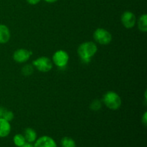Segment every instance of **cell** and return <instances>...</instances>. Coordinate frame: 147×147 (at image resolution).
<instances>
[{
    "mask_svg": "<svg viewBox=\"0 0 147 147\" xmlns=\"http://www.w3.org/2000/svg\"><path fill=\"white\" fill-rule=\"evenodd\" d=\"M98 50L96 45L93 42H86L79 46L78 53L80 55L82 61L88 63L90 58L94 55Z\"/></svg>",
    "mask_w": 147,
    "mask_h": 147,
    "instance_id": "6da1fadb",
    "label": "cell"
},
{
    "mask_svg": "<svg viewBox=\"0 0 147 147\" xmlns=\"http://www.w3.org/2000/svg\"><path fill=\"white\" fill-rule=\"evenodd\" d=\"M103 101L111 110H117L121 106V99L116 93L109 91L103 96Z\"/></svg>",
    "mask_w": 147,
    "mask_h": 147,
    "instance_id": "7a4b0ae2",
    "label": "cell"
},
{
    "mask_svg": "<svg viewBox=\"0 0 147 147\" xmlns=\"http://www.w3.org/2000/svg\"><path fill=\"white\" fill-rule=\"evenodd\" d=\"M93 38L96 42L103 45H109L112 40L111 34L103 28H98L93 33Z\"/></svg>",
    "mask_w": 147,
    "mask_h": 147,
    "instance_id": "3957f363",
    "label": "cell"
},
{
    "mask_svg": "<svg viewBox=\"0 0 147 147\" xmlns=\"http://www.w3.org/2000/svg\"><path fill=\"white\" fill-rule=\"evenodd\" d=\"M33 65L40 72L47 73L53 68V63L47 57H41L33 61Z\"/></svg>",
    "mask_w": 147,
    "mask_h": 147,
    "instance_id": "277c9868",
    "label": "cell"
},
{
    "mask_svg": "<svg viewBox=\"0 0 147 147\" xmlns=\"http://www.w3.org/2000/svg\"><path fill=\"white\" fill-rule=\"evenodd\" d=\"M53 60L56 66L58 67H64L68 63V54L64 50H58L53 55Z\"/></svg>",
    "mask_w": 147,
    "mask_h": 147,
    "instance_id": "5b68a950",
    "label": "cell"
},
{
    "mask_svg": "<svg viewBox=\"0 0 147 147\" xmlns=\"http://www.w3.org/2000/svg\"><path fill=\"white\" fill-rule=\"evenodd\" d=\"M136 17L134 14L129 11H126L121 15L122 24L126 29H131L136 24Z\"/></svg>",
    "mask_w": 147,
    "mask_h": 147,
    "instance_id": "8992f818",
    "label": "cell"
},
{
    "mask_svg": "<svg viewBox=\"0 0 147 147\" xmlns=\"http://www.w3.org/2000/svg\"><path fill=\"white\" fill-rule=\"evenodd\" d=\"M32 54V52H30L26 49H19L14 52L13 55V59L17 63H22L27 61Z\"/></svg>",
    "mask_w": 147,
    "mask_h": 147,
    "instance_id": "52a82bcc",
    "label": "cell"
},
{
    "mask_svg": "<svg viewBox=\"0 0 147 147\" xmlns=\"http://www.w3.org/2000/svg\"><path fill=\"white\" fill-rule=\"evenodd\" d=\"M34 142V147H57L54 139L48 136H41Z\"/></svg>",
    "mask_w": 147,
    "mask_h": 147,
    "instance_id": "ba28073f",
    "label": "cell"
},
{
    "mask_svg": "<svg viewBox=\"0 0 147 147\" xmlns=\"http://www.w3.org/2000/svg\"><path fill=\"white\" fill-rule=\"evenodd\" d=\"M11 131V125L9 122L3 118H0V138L7 137Z\"/></svg>",
    "mask_w": 147,
    "mask_h": 147,
    "instance_id": "9c48e42d",
    "label": "cell"
},
{
    "mask_svg": "<svg viewBox=\"0 0 147 147\" xmlns=\"http://www.w3.org/2000/svg\"><path fill=\"white\" fill-rule=\"evenodd\" d=\"M11 34L8 27L4 24H0V43L5 44L9 40Z\"/></svg>",
    "mask_w": 147,
    "mask_h": 147,
    "instance_id": "30bf717a",
    "label": "cell"
},
{
    "mask_svg": "<svg viewBox=\"0 0 147 147\" xmlns=\"http://www.w3.org/2000/svg\"><path fill=\"white\" fill-rule=\"evenodd\" d=\"M24 136L25 138L26 142L28 143H33L37 140V133L35 131L31 128H27L24 130Z\"/></svg>",
    "mask_w": 147,
    "mask_h": 147,
    "instance_id": "8fae6325",
    "label": "cell"
},
{
    "mask_svg": "<svg viewBox=\"0 0 147 147\" xmlns=\"http://www.w3.org/2000/svg\"><path fill=\"white\" fill-rule=\"evenodd\" d=\"M138 27L139 30L143 32H146L147 31V15L144 14L139 17L138 21Z\"/></svg>",
    "mask_w": 147,
    "mask_h": 147,
    "instance_id": "7c38bea8",
    "label": "cell"
},
{
    "mask_svg": "<svg viewBox=\"0 0 147 147\" xmlns=\"http://www.w3.org/2000/svg\"><path fill=\"white\" fill-rule=\"evenodd\" d=\"M60 144H61L62 147H76V142L73 139L67 137V136L63 137L61 139Z\"/></svg>",
    "mask_w": 147,
    "mask_h": 147,
    "instance_id": "4fadbf2b",
    "label": "cell"
},
{
    "mask_svg": "<svg viewBox=\"0 0 147 147\" xmlns=\"http://www.w3.org/2000/svg\"><path fill=\"white\" fill-rule=\"evenodd\" d=\"M13 142H14V144L18 147H21L26 143V140L24 135L20 134H16L14 136V138H13Z\"/></svg>",
    "mask_w": 147,
    "mask_h": 147,
    "instance_id": "5bb4252c",
    "label": "cell"
},
{
    "mask_svg": "<svg viewBox=\"0 0 147 147\" xmlns=\"http://www.w3.org/2000/svg\"><path fill=\"white\" fill-rule=\"evenodd\" d=\"M33 71H34V69H33L32 65H26L22 69V73L25 76H29L32 75Z\"/></svg>",
    "mask_w": 147,
    "mask_h": 147,
    "instance_id": "9a60e30c",
    "label": "cell"
},
{
    "mask_svg": "<svg viewBox=\"0 0 147 147\" xmlns=\"http://www.w3.org/2000/svg\"><path fill=\"white\" fill-rule=\"evenodd\" d=\"M102 104L100 100L96 99L90 105V109L93 111H98L101 109Z\"/></svg>",
    "mask_w": 147,
    "mask_h": 147,
    "instance_id": "2e32d148",
    "label": "cell"
},
{
    "mask_svg": "<svg viewBox=\"0 0 147 147\" xmlns=\"http://www.w3.org/2000/svg\"><path fill=\"white\" fill-rule=\"evenodd\" d=\"M14 113H13L12 111H10L5 110L3 113L2 116L1 118H3L4 119H5L7 121L10 122L11 121H12V119H14Z\"/></svg>",
    "mask_w": 147,
    "mask_h": 147,
    "instance_id": "e0dca14e",
    "label": "cell"
},
{
    "mask_svg": "<svg viewBox=\"0 0 147 147\" xmlns=\"http://www.w3.org/2000/svg\"><path fill=\"white\" fill-rule=\"evenodd\" d=\"M146 115H147V113H146V112H145L144 114V116H143V117H142V123H143V124L144 125V126H146V123H147Z\"/></svg>",
    "mask_w": 147,
    "mask_h": 147,
    "instance_id": "ac0fdd59",
    "label": "cell"
},
{
    "mask_svg": "<svg viewBox=\"0 0 147 147\" xmlns=\"http://www.w3.org/2000/svg\"><path fill=\"white\" fill-rule=\"evenodd\" d=\"M41 0H27V2L30 4H32V5H35V4H38Z\"/></svg>",
    "mask_w": 147,
    "mask_h": 147,
    "instance_id": "d6986e66",
    "label": "cell"
},
{
    "mask_svg": "<svg viewBox=\"0 0 147 147\" xmlns=\"http://www.w3.org/2000/svg\"><path fill=\"white\" fill-rule=\"evenodd\" d=\"M21 147H34L32 144L31 143H28V142H26L23 146H22Z\"/></svg>",
    "mask_w": 147,
    "mask_h": 147,
    "instance_id": "ffe728a7",
    "label": "cell"
},
{
    "mask_svg": "<svg viewBox=\"0 0 147 147\" xmlns=\"http://www.w3.org/2000/svg\"><path fill=\"white\" fill-rule=\"evenodd\" d=\"M45 1L47 3H54L55 1H57V0H45Z\"/></svg>",
    "mask_w": 147,
    "mask_h": 147,
    "instance_id": "44dd1931",
    "label": "cell"
}]
</instances>
